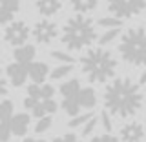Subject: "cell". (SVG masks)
I'll return each mask as SVG.
<instances>
[{"instance_id": "1", "label": "cell", "mask_w": 146, "mask_h": 142, "mask_svg": "<svg viewBox=\"0 0 146 142\" xmlns=\"http://www.w3.org/2000/svg\"><path fill=\"white\" fill-rule=\"evenodd\" d=\"M104 106L121 118L133 117L143 106L141 88L130 79H115L104 91Z\"/></svg>"}, {"instance_id": "2", "label": "cell", "mask_w": 146, "mask_h": 142, "mask_svg": "<svg viewBox=\"0 0 146 142\" xmlns=\"http://www.w3.org/2000/svg\"><path fill=\"white\" fill-rule=\"evenodd\" d=\"M82 71L86 73V79L91 84H102L108 79H111L115 73L117 62L111 57V53L104 48H93L80 58Z\"/></svg>"}, {"instance_id": "3", "label": "cell", "mask_w": 146, "mask_h": 142, "mask_svg": "<svg viewBox=\"0 0 146 142\" xmlns=\"http://www.w3.org/2000/svg\"><path fill=\"white\" fill-rule=\"evenodd\" d=\"M97 33H95V26L91 18H86L84 15H77L70 18L64 26L62 31V42L68 49H82L88 48L95 42Z\"/></svg>"}, {"instance_id": "4", "label": "cell", "mask_w": 146, "mask_h": 142, "mask_svg": "<svg viewBox=\"0 0 146 142\" xmlns=\"http://www.w3.org/2000/svg\"><path fill=\"white\" fill-rule=\"evenodd\" d=\"M122 58L133 66H144L146 60V38H144V27H133L128 29L119 46Z\"/></svg>"}, {"instance_id": "5", "label": "cell", "mask_w": 146, "mask_h": 142, "mask_svg": "<svg viewBox=\"0 0 146 142\" xmlns=\"http://www.w3.org/2000/svg\"><path fill=\"white\" fill-rule=\"evenodd\" d=\"M146 0H108V9L113 13V17L122 20V18H131L144 11Z\"/></svg>"}, {"instance_id": "6", "label": "cell", "mask_w": 146, "mask_h": 142, "mask_svg": "<svg viewBox=\"0 0 146 142\" xmlns=\"http://www.w3.org/2000/svg\"><path fill=\"white\" fill-rule=\"evenodd\" d=\"M6 40L13 46H24L27 36H29V27L26 26V22L15 20L6 27Z\"/></svg>"}, {"instance_id": "7", "label": "cell", "mask_w": 146, "mask_h": 142, "mask_svg": "<svg viewBox=\"0 0 146 142\" xmlns=\"http://www.w3.org/2000/svg\"><path fill=\"white\" fill-rule=\"evenodd\" d=\"M33 36L38 42L42 44H48L57 36V24L51 20H40L36 22L35 27H33Z\"/></svg>"}, {"instance_id": "8", "label": "cell", "mask_w": 146, "mask_h": 142, "mask_svg": "<svg viewBox=\"0 0 146 142\" xmlns=\"http://www.w3.org/2000/svg\"><path fill=\"white\" fill-rule=\"evenodd\" d=\"M143 139L144 129L139 122H130L121 127V142H141Z\"/></svg>"}, {"instance_id": "9", "label": "cell", "mask_w": 146, "mask_h": 142, "mask_svg": "<svg viewBox=\"0 0 146 142\" xmlns=\"http://www.w3.org/2000/svg\"><path fill=\"white\" fill-rule=\"evenodd\" d=\"M7 77L9 80H11V84L15 86V88H18V86H22L27 79V66H24V64H9L7 66Z\"/></svg>"}, {"instance_id": "10", "label": "cell", "mask_w": 146, "mask_h": 142, "mask_svg": "<svg viewBox=\"0 0 146 142\" xmlns=\"http://www.w3.org/2000/svg\"><path fill=\"white\" fill-rule=\"evenodd\" d=\"M48 73H49V67H48V64H44V62H29L27 64V77L38 86L46 80Z\"/></svg>"}, {"instance_id": "11", "label": "cell", "mask_w": 146, "mask_h": 142, "mask_svg": "<svg viewBox=\"0 0 146 142\" xmlns=\"http://www.w3.org/2000/svg\"><path fill=\"white\" fill-rule=\"evenodd\" d=\"M27 127H29V115H26V113L13 115L11 120H9V131L17 137H24Z\"/></svg>"}, {"instance_id": "12", "label": "cell", "mask_w": 146, "mask_h": 142, "mask_svg": "<svg viewBox=\"0 0 146 142\" xmlns=\"http://www.w3.org/2000/svg\"><path fill=\"white\" fill-rule=\"evenodd\" d=\"M18 11V0H0V24L9 22Z\"/></svg>"}, {"instance_id": "13", "label": "cell", "mask_w": 146, "mask_h": 142, "mask_svg": "<svg viewBox=\"0 0 146 142\" xmlns=\"http://www.w3.org/2000/svg\"><path fill=\"white\" fill-rule=\"evenodd\" d=\"M13 57H15V60L18 64H24V66H27L29 62H33L35 58V48L33 46H20V48L15 49V53H13Z\"/></svg>"}, {"instance_id": "14", "label": "cell", "mask_w": 146, "mask_h": 142, "mask_svg": "<svg viewBox=\"0 0 146 142\" xmlns=\"http://www.w3.org/2000/svg\"><path fill=\"white\" fill-rule=\"evenodd\" d=\"M77 100H79V106L80 108L91 109V108H95V104H97V95H95V91L91 89V88H84V89L80 88Z\"/></svg>"}, {"instance_id": "15", "label": "cell", "mask_w": 146, "mask_h": 142, "mask_svg": "<svg viewBox=\"0 0 146 142\" xmlns=\"http://www.w3.org/2000/svg\"><path fill=\"white\" fill-rule=\"evenodd\" d=\"M62 7V0H36V9L44 17H51Z\"/></svg>"}, {"instance_id": "16", "label": "cell", "mask_w": 146, "mask_h": 142, "mask_svg": "<svg viewBox=\"0 0 146 142\" xmlns=\"http://www.w3.org/2000/svg\"><path fill=\"white\" fill-rule=\"evenodd\" d=\"M79 91H80V82L77 79H71L60 86V93L64 98H77L79 97Z\"/></svg>"}, {"instance_id": "17", "label": "cell", "mask_w": 146, "mask_h": 142, "mask_svg": "<svg viewBox=\"0 0 146 142\" xmlns=\"http://www.w3.org/2000/svg\"><path fill=\"white\" fill-rule=\"evenodd\" d=\"M71 7L75 9L77 13H88V11H93L97 7V0H71Z\"/></svg>"}, {"instance_id": "18", "label": "cell", "mask_w": 146, "mask_h": 142, "mask_svg": "<svg viewBox=\"0 0 146 142\" xmlns=\"http://www.w3.org/2000/svg\"><path fill=\"white\" fill-rule=\"evenodd\" d=\"M13 102L11 100H0V122H9L13 117Z\"/></svg>"}, {"instance_id": "19", "label": "cell", "mask_w": 146, "mask_h": 142, "mask_svg": "<svg viewBox=\"0 0 146 142\" xmlns=\"http://www.w3.org/2000/svg\"><path fill=\"white\" fill-rule=\"evenodd\" d=\"M62 109L70 117H77V115H79V111H80L79 100H77V98H64L62 100Z\"/></svg>"}, {"instance_id": "20", "label": "cell", "mask_w": 146, "mask_h": 142, "mask_svg": "<svg viewBox=\"0 0 146 142\" xmlns=\"http://www.w3.org/2000/svg\"><path fill=\"white\" fill-rule=\"evenodd\" d=\"M91 117H93V113H84V115H77V117H73L71 120L68 122V127H79V126H84Z\"/></svg>"}, {"instance_id": "21", "label": "cell", "mask_w": 146, "mask_h": 142, "mask_svg": "<svg viewBox=\"0 0 146 142\" xmlns=\"http://www.w3.org/2000/svg\"><path fill=\"white\" fill-rule=\"evenodd\" d=\"M73 69L71 64H66V66H60V67H55V69L51 71V79H62V77L70 75Z\"/></svg>"}, {"instance_id": "22", "label": "cell", "mask_w": 146, "mask_h": 142, "mask_svg": "<svg viewBox=\"0 0 146 142\" xmlns=\"http://www.w3.org/2000/svg\"><path fill=\"white\" fill-rule=\"evenodd\" d=\"M49 127H51V117H42V118H38V122H36V126H35V131L36 133H44V131H48Z\"/></svg>"}, {"instance_id": "23", "label": "cell", "mask_w": 146, "mask_h": 142, "mask_svg": "<svg viewBox=\"0 0 146 142\" xmlns=\"http://www.w3.org/2000/svg\"><path fill=\"white\" fill-rule=\"evenodd\" d=\"M99 26L110 27V29H119V27L122 26V20H119V18H100Z\"/></svg>"}, {"instance_id": "24", "label": "cell", "mask_w": 146, "mask_h": 142, "mask_svg": "<svg viewBox=\"0 0 146 142\" xmlns=\"http://www.w3.org/2000/svg\"><path fill=\"white\" fill-rule=\"evenodd\" d=\"M117 33H119V29H110V31H106V33H104V35L99 38V44H100V46L110 44V42H111V40L117 36Z\"/></svg>"}, {"instance_id": "25", "label": "cell", "mask_w": 146, "mask_h": 142, "mask_svg": "<svg viewBox=\"0 0 146 142\" xmlns=\"http://www.w3.org/2000/svg\"><path fill=\"white\" fill-rule=\"evenodd\" d=\"M42 108H44V111H46V115H49V113H55L57 111V108H58V104L55 102L53 98H48V100H42Z\"/></svg>"}, {"instance_id": "26", "label": "cell", "mask_w": 146, "mask_h": 142, "mask_svg": "<svg viewBox=\"0 0 146 142\" xmlns=\"http://www.w3.org/2000/svg\"><path fill=\"white\" fill-rule=\"evenodd\" d=\"M11 137L9 131V122H0V142H7Z\"/></svg>"}, {"instance_id": "27", "label": "cell", "mask_w": 146, "mask_h": 142, "mask_svg": "<svg viewBox=\"0 0 146 142\" xmlns=\"http://www.w3.org/2000/svg\"><path fill=\"white\" fill-rule=\"evenodd\" d=\"M95 126H97V118H95V117H91L90 120L84 124V127H82V137H88V135H91V131L95 129Z\"/></svg>"}, {"instance_id": "28", "label": "cell", "mask_w": 146, "mask_h": 142, "mask_svg": "<svg viewBox=\"0 0 146 142\" xmlns=\"http://www.w3.org/2000/svg\"><path fill=\"white\" fill-rule=\"evenodd\" d=\"M51 57L55 58V60H60V62H73V58L70 57V55H66V53H62V51H51Z\"/></svg>"}, {"instance_id": "29", "label": "cell", "mask_w": 146, "mask_h": 142, "mask_svg": "<svg viewBox=\"0 0 146 142\" xmlns=\"http://www.w3.org/2000/svg\"><path fill=\"white\" fill-rule=\"evenodd\" d=\"M100 120H102V126H104V129H106V131H111V129H113L111 120H110V113H108V111H102V113H100Z\"/></svg>"}, {"instance_id": "30", "label": "cell", "mask_w": 146, "mask_h": 142, "mask_svg": "<svg viewBox=\"0 0 146 142\" xmlns=\"http://www.w3.org/2000/svg\"><path fill=\"white\" fill-rule=\"evenodd\" d=\"M91 142H121V140L113 135H99L95 139H91Z\"/></svg>"}, {"instance_id": "31", "label": "cell", "mask_w": 146, "mask_h": 142, "mask_svg": "<svg viewBox=\"0 0 146 142\" xmlns=\"http://www.w3.org/2000/svg\"><path fill=\"white\" fill-rule=\"evenodd\" d=\"M53 142H80L77 139V135L73 133H66L64 137H58V139H53Z\"/></svg>"}, {"instance_id": "32", "label": "cell", "mask_w": 146, "mask_h": 142, "mask_svg": "<svg viewBox=\"0 0 146 142\" xmlns=\"http://www.w3.org/2000/svg\"><path fill=\"white\" fill-rule=\"evenodd\" d=\"M6 93H7V82L2 77V71H0V98L6 97Z\"/></svg>"}, {"instance_id": "33", "label": "cell", "mask_w": 146, "mask_h": 142, "mask_svg": "<svg viewBox=\"0 0 146 142\" xmlns=\"http://www.w3.org/2000/svg\"><path fill=\"white\" fill-rule=\"evenodd\" d=\"M22 142H46V140H36V139H24Z\"/></svg>"}]
</instances>
